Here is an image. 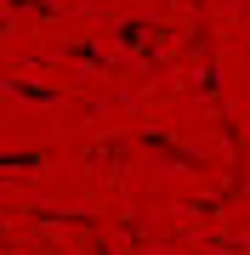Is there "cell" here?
Returning a JSON list of instances; mask_svg holds the SVG:
<instances>
[{
  "instance_id": "6da1fadb",
  "label": "cell",
  "mask_w": 250,
  "mask_h": 255,
  "mask_svg": "<svg viewBox=\"0 0 250 255\" xmlns=\"http://www.w3.org/2000/svg\"><path fill=\"white\" fill-rule=\"evenodd\" d=\"M0 34H6V17H0Z\"/></svg>"
}]
</instances>
